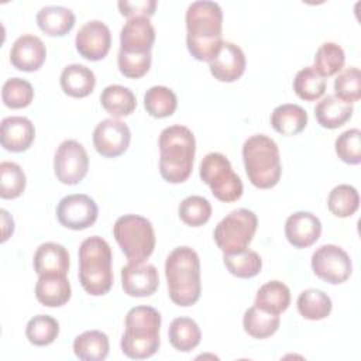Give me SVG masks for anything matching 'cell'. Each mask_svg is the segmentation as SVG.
Segmentation results:
<instances>
[{"label":"cell","mask_w":361,"mask_h":361,"mask_svg":"<svg viewBox=\"0 0 361 361\" xmlns=\"http://www.w3.org/2000/svg\"><path fill=\"white\" fill-rule=\"evenodd\" d=\"M121 16L127 18L133 17H151L155 13L157 1L155 0H138V1H127L121 0L117 3Z\"/></svg>","instance_id":"obj_45"},{"label":"cell","mask_w":361,"mask_h":361,"mask_svg":"<svg viewBox=\"0 0 361 361\" xmlns=\"http://www.w3.org/2000/svg\"><path fill=\"white\" fill-rule=\"evenodd\" d=\"M117 65L121 75L130 79L144 76L151 66V52L148 54H126L118 51Z\"/></svg>","instance_id":"obj_44"},{"label":"cell","mask_w":361,"mask_h":361,"mask_svg":"<svg viewBox=\"0 0 361 361\" xmlns=\"http://www.w3.org/2000/svg\"><path fill=\"white\" fill-rule=\"evenodd\" d=\"M313 272L327 283L337 285L345 282L353 271L350 255L338 245H320L312 255Z\"/></svg>","instance_id":"obj_11"},{"label":"cell","mask_w":361,"mask_h":361,"mask_svg":"<svg viewBox=\"0 0 361 361\" xmlns=\"http://www.w3.org/2000/svg\"><path fill=\"white\" fill-rule=\"evenodd\" d=\"M47 58V48L42 39L32 34L18 37L10 49L11 65L24 72L38 71Z\"/></svg>","instance_id":"obj_17"},{"label":"cell","mask_w":361,"mask_h":361,"mask_svg":"<svg viewBox=\"0 0 361 361\" xmlns=\"http://www.w3.org/2000/svg\"><path fill=\"white\" fill-rule=\"evenodd\" d=\"M113 235L128 262H144L155 248L154 227L138 214L120 216L113 226Z\"/></svg>","instance_id":"obj_7"},{"label":"cell","mask_w":361,"mask_h":361,"mask_svg":"<svg viewBox=\"0 0 361 361\" xmlns=\"http://www.w3.org/2000/svg\"><path fill=\"white\" fill-rule=\"evenodd\" d=\"M245 55L243 49L230 41H223L217 55L209 62L210 73L220 82H234L245 71Z\"/></svg>","instance_id":"obj_18"},{"label":"cell","mask_w":361,"mask_h":361,"mask_svg":"<svg viewBox=\"0 0 361 361\" xmlns=\"http://www.w3.org/2000/svg\"><path fill=\"white\" fill-rule=\"evenodd\" d=\"M307 113L303 107L293 103L276 106L271 114V126L282 135H296L305 130Z\"/></svg>","instance_id":"obj_26"},{"label":"cell","mask_w":361,"mask_h":361,"mask_svg":"<svg viewBox=\"0 0 361 361\" xmlns=\"http://www.w3.org/2000/svg\"><path fill=\"white\" fill-rule=\"evenodd\" d=\"M71 283L66 275H39L35 285V296L48 307H59L71 299Z\"/></svg>","instance_id":"obj_22"},{"label":"cell","mask_w":361,"mask_h":361,"mask_svg":"<svg viewBox=\"0 0 361 361\" xmlns=\"http://www.w3.org/2000/svg\"><path fill=\"white\" fill-rule=\"evenodd\" d=\"M124 323L126 331L120 341L123 354L133 360L152 357L161 343V313L151 306H135L127 312Z\"/></svg>","instance_id":"obj_4"},{"label":"cell","mask_w":361,"mask_h":361,"mask_svg":"<svg viewBox=\"0 0 361 361\" xmlns=\"http://www.w3.org/2000/svg\"><path fill=\"white\" fill-rule=\"evenodd\" d=\"M131 141L128 126L117 118L102 120L93 131L94 149L106 158H116L124 154Z\"/></svg>","instance_id":"obj_13"},{"label":"cell","mask_w":361,"mask_h":361,"mask_svg":"<svg viewBox=\"0 0 361 361\" xmlns=\"http://www.w3.org/2000/svg\"><path fill=\"white\" fill-rule=\"evenodd\" d=\"M298 310L307 320L326 319L331 312V299L320 289H306L298 298Z\"/></svg>","instance_id":"obj_32"},{"label":"cell","mask_w":361,"mask_h":361,"mask_svg":"<svg viewBox=\"0 0 361 361\" xmlns=\"http://www.w3.org/2000/svg\"><path fill=\"white\" fill-rule=\"evenodd\" d=\"M109 350V337L100 330L85 331L73 340V353L82 361H103Z\"/></svg>","instance_id":"obj_27"},{"label":"cell","mask_w":361,"mask_h":361,"mask_svg":"<svg viewBox=\"0 0 361 361\" xmlns=\"http://www.w3.org/2000/svg\"><path fill=\"white\" fill-rule=\"evenodd\" d=\"M89 157L85 147L76 140H65L59 144L54 157V171L59 182L78 185L87 173Z\"/></svg>","instance_id":"obj_10"},{"label":"cell","mask_w":361,"mask_h":361,"mask_svg":"<svg viewBox=\"0 0 361 361\" xmlns=\"http://www.w3.org/2000/svg\"><path fill=\"white\" fill-rule=\"evenodd\" d=\"M168 337L175 350L189 353L199 345L202 331L197 323L190 317H176L169 324Z\"/></svg>","instance_id":"obj_30"},{"label":"cell","mask_w":361,"mask_h":361,"mask_svg":"<svg viewBox=\"0 0 361 361\" xmlns=\"http://www.w3.org/2000/svg\"><path fill=\"white\" fill-rule=\"evenodd\" d=\"M258 226V219L254 212L240 207L230 212L219 221L213 237L223 254L243 251L251 243Z\"/></svg>","instance_id":"obj_9"},{"label":"cell","mask_w":361,"mask_h":361,"mask_svg":"<svg viewBox=\"0 0 361 361\" xmlns=\"http://www.w3.org/2000/svg\"><path fill=\"white\" fill-rule=\"evenodd\" d=\"M61 87L65 94L71 97H86L96 86V76L92 69L80 63H71L63 68L61 78Z\"/></svg>","instance_id":"obj_23"},{"label":"cell","mask_w":361,"mask_h":361,"mask_svg":"<svg viewBox=\"0 0 361 361\" xmlns=\"http://www.w3.org/2000/svg\"><path fill=\"white\" fill-rule=\"evenodd\" d=\"M345 62L344 49L336 42H323L314 55L313 69L322 76L329 78L343 71Z\"/></svg>","instance_id":"obj_35"},{"label":"cell","mask_w":361,"mask_h":361,"mask_svg":"<svg viewBox=\"0 0 361 361\" xmlns=\"http://www.w3.org/2000/svg\"><path fill=\"white\" fill-rule=\"evenodd\" d=\"M322 234V223L310 212H296L285 221V235L295 248H306L314 244Z\"/></svg>","instance_id":"obj_19"},{"label":"cell","mask_w":361,"mask_h":361,"mask_svg":"<svg viewBox=\"0 0 361 361\" xmlns=\"http://www.w3.org/2000/svg\"><path fill=\"white\" fill-rule=\"evenodd\" d=\"M281 324L279 314L268 313L265 310L258 309L257 306H251L245 310L243 317L244 330L254 338H267L275 334Z\"/></svg>","instance_id":"obj_31"},{"label":"cell","mask_w":361,"mask_h":361,"mask_svg":"<svg viewBox=\"0 0 361 361\" xmlns=\"http://www.w3.org/2000/svg\"><path fill=\"white\" fill-rule=\"evenodd\" d=\"M159 172L169 183L185 182L193 168L196 141L193 133L180 124L165 127L158 140Z\"/></svg>","instance_id":"obj_2"},{"label":"cell","mask_w":361,"mask_h":361,"mask_svg":"<svg viewBox=\"0 0 361 361\" xmlns=\"http://www.w3.org/2000/svg\"><path fill=\"white\" fill-rule=\"evenodd\" d=\"M178 214L185 224L190 227H199L209 221L212 216V204L206 197L192 195L180 202Z\"/></svg>","instance_id":"obj_40"},{"label":"cell","mask_w":361,"mask_h":361,"mask_svg":"<svg viewBox=\"0 0 361 361\" xmlns=\"http://www.w3.org/2000/svg\"><path fill=\"white\" fill-rule=\"evenodd\" d=\"M155 41V28L148 17L128 18L120 31V49L126 54H148Z\"/></svg>","instance_id":"obj_16"},{"label":"cell","mask_w":361,"mask_h":361,"mask_svg":"<svg viewBox=\"0 0 361 361\" xmlns=\"http://www.w3.org/2000/svg\"><path fill=\"white\" fill-rule=\"evenodd\" d=\"M59 334V323L56 319L48 314H37L28 320L25 327V336L34 345L44 347L55 341Z\"/></svg>","instance_id":"obj_37"},{"label":"cell","mask_w":361,"mask_h":361,"mask_svg":"<svg viewBox=\"0 0 361 361\" xmlns=\"http://www.w3.org/2000/svg\"><path fill=\"white\" fill-rule=\"evenodd\" d=\"M243 161L250 182L258 189L274 188L282 173L276 142L265 134H254L243 144Z\"/></svg>","instance_id":"obj_6"},{"label":"cell","mask_w":361,"mask_h":361,"mask_svg":"<svg viewBox=\"0 0 361 361\" xmlns=\"http://www.w3.org/2000/svg\"><path fill=\"white\" fill-rule=\"evenodd\" d=\"M293 90L303 100H317L326 92V79L322 78L313 66H306L296 73L293 79Z\"/></svg>","instance_id":"obj_38"},{"label":"cell","mask_w":361,"mask_h":361,"mask_svg":"<svg viewBox=\"0 0 361 361\" xmlns=\"http://www.w3.org/2000/svg\"><path fill=\"white\" fill-rule=\"evenodd\" d=\"M165 276L171 300L182 307L195 305L202 292L200 259L186 245L173 248L165 261Z\"/></svg>","instance_id":"obj_3"},{"label":"cell","mask_w":361,"mask_h":361,"mask_svg":"<svg viewBox=\"0 0 361 361\" xmlns=\"http://www.w3.org/2000/svg\"><path fill=\"white\" fill-rule=\"evenodd\" d=\"M334 148L341 161L358 165L361 162V131L358 128L345 130L336 138Z\"/></svg>","instance_id":"obj_43"},{"label":"cell","mask_w":361,"mask_h":361,"mask_svg":"<svg viewBox=\"0 0 361 361\" xmlns=\"http://www.w3.org/2000/svg\"><path fill=\"white\" fill-rule=\"evenodd\" d=\"M290 303V290L281 281H269L264 283L254 300V306L268 313L279 314L289 307Z\"/></svg>","instance_id":"obj_28"},{"label":"cell","mask_w":361,"mask_h":361,"mask_svg":"<svg viewBox=\"0 0 361 361\" xmlns=\"http://www.w3.org/2000/svg\"><path fill=\"white\" fill-rule=\"evenodd\" d=\"M200 179L212 189L220 202H235L243 195V182L233 171L230 161L220 152H209L203 157L199 168Z\"/></svg>","instance_id":"obj_8"},{"label":"cell","mask_w":361,"mask_h":361,"mask_svg":"<svg viewBox=\"0 0 361 361\" xmlns=\"http://www.w3.org/2000/svg\"><path fill=\"white\" fill-rule=\"evenodd\" d=\"M1 99L10 109H23L31 104L34 99V89L25 79L10 78L1 87Z\"/></svg>","instance_id":"obj_41"},{"label":"cell","mask_w":361,"mask_h":361,"mask_svg":"<svg viewBox=\"0 0 361 361\" xmlns=\"http://www.w3.org/2000/svg\"><path fill=\"white\" fill-rule=\"evenodd\" d=\"M176 106V94L166 86H152L144 94V107L147 113L155 118L172 116Z\"/></svg>","instance_id":"obj_33"},{"label":"cell","mask_w":361,"mask_h":361,"mask_svg":"<svg viewBox=\"0 0 361 361\" xmlns=\"http://www.w3.org/2000/svg\"><path fill=\"white\" fill-rule=\"evenodd\" d=\"M78 52L87 61L103 59L111 47V34L109 27L100 20L85 23L75 38Z\"/></svg>","instance_id":"obj_14"},{"label":"cell","mask_w":361,"mask_h":361,"mask_svg":"<svg viewBox=\"0 0 361 361\" xmlns=\"http://www.w3.org/2000/svg\"><path fill=\"white\" fill-rule=\"evenodd\" d=\"M37 24L51 37H62L75 25V14L63 6H45L37 13Z\"/></svg>","instance_id":"obj_25"},{"label":"cell","mask_w":361,"mask_h":361,"mask_svg":"<svg viewBox=\"0 0 361 361\" xmlns=\"http://www.w3.org/2000/svg\"><path fill=\"white\" fill-rule=\"evenodd\" d=\"M0 214H1V243H4L14 231V221H13V217L8 214L7 210L1 209L0 210Z\"/></svg>","instance_id":"obj_46"},{"label":"cell","mask_w":361,"mask_h":361,"mask_svg":"<svg viewBox=\"0 0 361 361\" xmlns=\"http://www.w3.org/2000/svg\"><path fill=\"white\" fill-rule=\"evenodd\" d=\"M100 103L113 118L130 116L137 106L134 93L121 85L106 86L100 94Z\"/></svg>","instance_id":"obj_29"},{"label":"cell","mask_w":361,"mask_h":361,"mask_svg":"<svg viewBox=\"0 0 361 361\" xmlns=\"http://www.w3.org/2000/svg\"><path fill=\"white\" fill-rule=\"evenodd\" d=\"M354 107L351 103H347L338 99L334 94H327L323 97L314 107V116L317 123L324 128H338L345 124L353 116Z\"/></svg>","instance_id":"obj_24"},{"label":"cell","mask_w":361,"mask_h":361,"mask_svg":"<svg viewBox=\"0 0 361 361\" xmlns=\"http://www.w3.org/2000/svg\"><path fill=\"white\" fill-rule=\"evenodd\" d=\"M185 21L188 51L195 59L210 62L223 44V11L220 4L210 0L193 1L186 10Z\"/></svg>","instance_id":"obj_1"},{"label":"cell","mask_w":361,"mask_h":361,"mask_svg":"<svg viewBox=\"0 0 361 361\" xmlns=\"http://www.w3.org/2000/svg\"><path fill=\"white\" fill-rule=\"evenodd\" d=\"M334 96L338 99L354 103L361 97V73L355 66L343 69L334 79Z\"/></svg>","instance_id":"obj_42"},{"label":"cell","mask_w":361,"mask_h":361,"mask_svg":"<svg viewBox=\"0 0 361 361\" xmlns=\"http://www.w3.org/2000/svg\"><path fill=\"white\" fill-rule=\"evenodd\" d=\"M111 248L109 243L92 235L79 247V281L82 288L92 296L106 295L113 286Z\"/></svg>","instance_id":"obj_5"},{"label":"cell","mask_w":361,"mask_h":361,"mask_svg":"<svg viewBox=\"0 0 361 361\" xmlns=\"http://www.w3.org/2000/svg\"><path fill=\"white\" fill-rule=\"evenodd\" d=\"M27 178L21 166L16 162L3 161L0 164V196L1 199H16L23 195Z\"/></svg>","instance_id":"obj_39"},{"label":"cell","mask_w":361,"mask_h":361,"mask_svg":"<svg viewBox=\"0 0 361 361\" xmlns=\"http://www.w3.org/2000/svg\"><path fill=\"white\" fill-rule=\"evenodd\" d=\"M121 285L128 296H151L159 286L158 271L152 264L128 262L121 268Z\"/></svg>","instance_id":"obj_15"},{"label":"cell","mask_w":361,"mask_h":361,"mask_svg":"<svg viewBox=\"0 0 361 361\" xmlns=\"http://www.w3.org/2000/svg\"><path fill=\"white\" fill-rule=\"evenodd\" d=\"M360 206V195L351 185L341 183L331 189L327 197V207L336 217H350Z\"/></svg>","instance_id":"obj_34"},{"label":"cell","mask_w":361,"mask_h":361,"mask_svg":"<svg viewBox=\"0 0 361 361\" xmlns=\"http://www.w3.org/2000/svg\"><path fill=\"white\" fill-rule=\"evenodd\" d=\"M35 138V128L30 118L10 116L1 120L0 141L1 147L11 152L27 151Z\"/></svg>","instance_id":"obj_20"},{"label":"cell","mask_w":361,"mask_h":361,"mask_svg":"<svg viewBox=\"0 0 361 361\" xmlns=\"http://www.w3.org/2000/svg\"><path fill=\"white\" fill-rule=\"evenodd\" d=\"M97 204L85 193H73L61 199L56 207L58 221L71 230H85L97 220Z\"/></svg>","instance_id":"obj_12"},{"label":"cell","mask_w":361,"mask_h":361,"mask_svg":"<svg viewBox=\"0 0 361 361\" xmlns=\"http://www.w3.org/2000/svg\"><path fill=\"white\" fill-rule=\"evenodd\" d=\"M34 271L39 275H66L69 271V252L58 243L41 244L34 254Z\"/></svg>","instance_id":"obj_21"},{"label":"cell","mask_w":361,"mask_h":361,"mask_svg":"<svg viewBox=\"0 0 361 361\" xmlns=\"http://www.w3.org/2000/svg\"><path fill=\"white\" fill-rule=\"evenodd\" d=\"M223 262L228 272L237 278H252L262 268L261 257L250 248L233 254H223Z\"/></svg>","instance_id":"obj_36"}]
</instances>
